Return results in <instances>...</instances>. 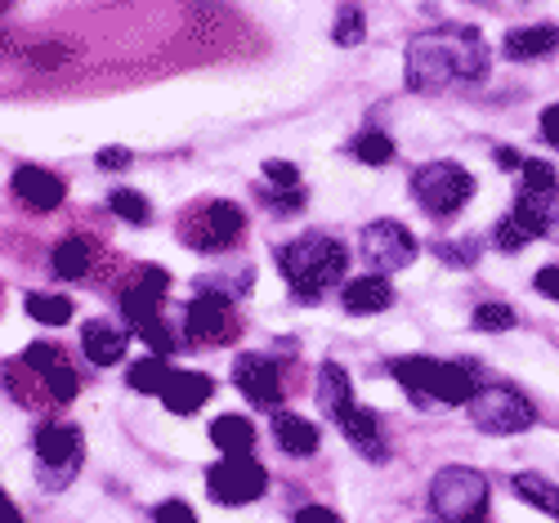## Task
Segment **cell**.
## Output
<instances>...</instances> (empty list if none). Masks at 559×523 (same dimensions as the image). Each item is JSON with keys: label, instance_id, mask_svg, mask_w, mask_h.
I'll use <instances>...</instances> for the list:
<instances>
[{"label": "cell", "instance_id": "obj_1", "mask_svg": "<svg viewBox=\"0 0 559 523\" xmlns=\"http://www.w3.org/2000/svg\"><path fill=\"white\" fill-rule=\"evenodd\" d=\"M488 76V50L479 27L456 32H421L407 50V85L416 94H435L452 81H484Z\"/></svg>", "mask_w": 559, "mask_h": 523}, {"label": "cell", "instance_id": "obj_2", "mask_svg": "<svg viewBox=\"0 0 559 523\" xmlns=\"http://www.w3.org/2000/svg\"><path fill=\"white\" fill-rule=\"evenodd\" d=\"M277 264H283V277L292 282L296 300H300V305H318V300L345 277L349 255H345V247L336 242V237H328V233H305V237H296L292 247L277 251Z\"/></svg>", "mask_w": 559, "mask_h": 523}, {"label": "cell", "instance_id": "obj_3", "mask_svg": "<svg viewBox=\"0 0 559 523\" xmlns=\"http://www.w3.org/2000/svg\"><path fill=\"white\" fill-rule=\"evenodd\" d=\"M399 376V385H407L416 399H435V403H452L465 407L479 390H475V376L471 367L461 362H435V358H399L390 367Z\"/></svg>", "mask_w": 559, "mask_h": 523}, {"label": "cell", "instance_id": "obj_4", "mask_svg": "<svg viewBox=\"0 0 559 523\" xmlns=\"http://www.w3.org/2000/svg\"><path fill=\"white\" fill-rule=\"evenodd\" d=\"M430 510L439 523H484L488 479L471 465H448L430 484Z\"/></svg>", "mask_w": 559, "mask_h": 523}, {"label": "cell", "instance_id": "obj_5", "mask_svg": "<svg viewBox=\"0 0 559 523\" xmlns=\"http://www.w3.org/2000/svg\"><path fill=\"white\" fill-rule=\"evenodd\" d=\"M412 198L426 215L448 219L475 198V175L456 162H430L412 175Z\"/></svg>", "mask_w": 559, "mask_h": 523}, {"label": "cell", "instance_id": "obj_6", "mask_svg": "<svg viewBox=\"0 0 559 523\" xmlns=\"http://www.w3.org/2000/svg\"><path fill=\"white\" fill-rule=\"evenodd\" d=\"M242 211L233 206V202H202L198 211H189L179 219V242L183 247H193V251H206V255H215V251H224V247H233L242 237Z\"/></svg>", "mask_w": 559, "mask_h": 523}, {"label": "cell", "instance_id": "obj_7", "mask_svg": "<svg viewBox=\"0 0 559 523\" xmlns=\"http://www.w3.org/2000/svg\"><path fill=\"white\" fill-rule=\"evenodd\" d=\"M465 407H471V420L479 425L484 435H524L528 425L537 420L533 403L520 390H510V385H488Z\"/></svg>", "mask_w": 559, "mask_h": 523}, {"label": "cell", "instance_id": "obj_8", "mask_svg": "<svg viewBox=\"0 0 559 523\" xmlns=\"http://www.w3.org/2000/svg\"><path fill=\"white\" fill-rule=\"evenodd\" d=\"M36 461H40V488H68L81 465V430L76 425H45L36 435Z\"/></svg>", "mask_w": 559, "mask_h": 523}, {"label": "cell", "instance_id": "obj_9", "mask_svg": "<svg viewBox=\"0 0 559 523\" xmlns=\"http://www.w3.org/2000/svg\"><path fill=\"white\" fill-rule=\"evenodd\" d=\"M264 488H269V474L251 456H224L219 465L206 469V492L215 506H247L264 497Z\"/></svg>", "mask_w": 559, "mask_h": 523}, {"label": "cell", "instance_id": "obj_10", "mask_svg": "<svg viewBox=\"0 0 559 523\" xmlns=\"http://www.w3.org/2000/svg\"><path fill=\"white\" fill-rule=\"evenodd\" d=\"M358 247H362V260L377 273H399V269H407L416 260V237L399 219L367 224L362 237H358Z\"/></svg>", "mask_w": 559, "mask_h": 523}, {"label": "cell", "instance_id": "obj_11", "mask_svg": "<svg viewBox=\"0 0 559 523\" xmlns=\"http://www.w3.org/2000/svg\"><path fill=\"white\" fill-rule=\"evenodd\" d=\"M183 326H189V336L202 341V345H228L233 341V313H228V300L224 296H198L189 300L183 309Z\"/></svg>", "mask_w": 559, "mask_h": 523}, {"label": "cell", "instance_id": "obj_12", "mask_svg": "<svg viewBox=\"0 0 559 523\" xmlns=\"http://www.w3.org/2000/svg\"><path fill=\"white\" fill-rule=\"evenodd\" d=\"M233 380H238V390L260 407L283 403V376H277V367L269 358H260V354H242L238 367H233Z\"/></svg>", "mask_w": 559, "mask_h": 523}, {"label": "cell", "instance_id": "obj_13", "mask_svg": "<svg viewBox=\"0 0 559 523\" xmlns=\"http://www.w3.org/2000/svg\"><path fill=\"white\" fill-rule=\"evenodd\" d=\"M14 193H19V202L32 206V211H59L68 188H63V179L50 175V170H40V166H19V170H14Z\"/></svg>", "mask_w": 559, "mask_h": 523}, {"label": "cell", "instance_id": "obj_14", "mask_svg": "<svg viewBox=\"0 0 559 523\" xmlns=\"http://www.w3.org/2000/svg\"><path fill=\"white\" fill-rule=\"evenodd\" d=\"M211 380L202 376V371H170V380H166V390H162V403L175 412V416H193V412H202L206 407V399H211Z\"/></svg>", "mask_w": 559, "mask_h": 523}, {"label": "cell", "instance_id": "obj_15", "mask_svg": "<svg viewBox=\"0 0 559 523\" xmlns=\"http://www.w3.org/2000/svg\"><path fill=\"white\" fill-rule=\"evenodd\" d=\"M341 305L349 309V313H385L390 305H394V287L385 282V273H367V277H354L349 287H345V296H341Z\"/></svg>", "mask_w": 559, "mask_h": 523}, {"label": "cell", "instance_id": "obj_16", "mask_svg": "<svg viewBox=\"0 0 559 523\" xmlns=\"http://www.w3.org/2000/svg\"><path fill=\"white\" fill-rule=\"evenodd\" d=\"M81 345H85V358L95 367H112L126 354V336L112 322H85L81 326Z\"/></svg>", "mask_w": 559, "mask_h": 523}, {"label": "cell", "instance_id": "obj_17", "mask_svg": "<svg viewBox=\"0 0 559 523\" xmlns=\"http://www.w3.org/2000/svg\"><path fill=\"white\" fill-rule=\"evenodd\" d=\"M273 439H277V448L292 452V456H313L318 452V430L305 416H296V412H277L273 416Z\"/></svg>", "mask_w": 559, "mask_h": 523}, {"label": "cell", "instance_id": "obj_18", "mask_svg": "<svg viewBox=\"0 0 559 523\" xmlns=\"http://www.w3.org/2000/svg\"><path fill=\"white\" fill-rule=\"evenodd\" d=\"M318 407L328 412V416H336V420L354 407V399H349V376H345L341 362H322V367H318Z\"/></svg>", "mask_w": 559, "mask_h": 523}, {"label": "cell", "instance_id": "obj_19", "mask_svg": "<svg viewBox=\"0 0 559 523\" xmlns=\"http://www.w3.org/2000/svg\"><path fill=\"white\" fill-rule=\"evenodd\" d=\"M341 430H345V439L362 452V456H377V461H385V448H381V425H377V416H371L367 407H349L341 420Z\"/></svg>", "mask_w": 559, "mask_h": 523}, {"label": "cell", "instance_id": "obj_20", "mask_svg": "<svg viewBox=\"0 0 559 523\" xmlns=\"http://www.w3.org/2000/svg\"><path fill=\"white\" fill-rule=\"evenodd\" d=\"M211 443H215L224 456H251L255 425L242 420V416H219V420H211Z\"/></svg>", "mask_w": 559, "mask_h": 523}, {"label": "cell", "instance_id": "obj_21", "mask_svg": "<svg viewBox=\"0 0 559 523\" xmlns=\"http://www.w3.org/2000/svg\"><path fill=\"white\" fill-rule=\"evenodd\" d=\"M555 45H559V27H520L506 36V55L528 63V59H546Z\"/></svg>", "mask_w": 559, "mask_h": 523}, {"label": "cell", "instance_id": "obj_22", "mask_svg": "<svg viewBox=\"0 0 559 523\" xmlns=\"http://www.w3.org/2000/svg\"><path fill=\"white\" fill-rule=\"evenodd\" d=\"M157 309H162V287H153V282L139 277V287H130L121 296V313L130 326H144V322H157Z\"/></svg>", "mask_w": 559, "mask_h": 523}, {"label": "cell", "instance_id": "obj_23", "mask_svg": "<svg viewBox=\"0 0 559 523\" xmlns=\"http://www.w3.org/2000/svg\"><path fill=\"white\" fill-rule=\"evenodd\" d=\"M528 237H550V193H524L510 211Z\"/></svg>", "mask_w": 559, "mask_h": 523}, {"label": "cell", "instance_id": "obj_24", "mask_svg": "<svg viewBox=\"0 0 559 523\" xmlns=\"http://www.w3.org/2000/svg\"><path fill=\"white\" fill-rule=\"evenodd\" d=\"M90 260H95V251H90V242H81V237H68V242L55 247V273L76 282L90 273Z\"/></svg>", "mask_w": 559, "mask_h": 523}, {"label": "cell", "instance_id": "obj_25", "mask_svg": "<svg viewBox=\"0 0 559 523\" xmlns=\"http://www.w3.org/2000/svg\"><path fill=\"white\" fill-rule=\"evenodd\" d=\"M170 371H175V367H166V358L153 354V358H144V362H134V367L126 371V380H130V390H139V394H162L166 380H170Z\"/></svg>", "mask_w": 559, "mask_h": 523}, {"label": "cell", "instance_id": "obj_26", "mask_svg": "<svg viewBox=\"0 0 559 523\" xmlns=\"http://www.w3.org/2000/svg\"><path fill=\"white\" fill-rule=\"evenodd\" d=\"M515 492H520L528 506H537V510H546V514H559V488L546 484L542 474H520V479H515Z\"/></svg>", "mask_w": 559, "mask_h": 523}, {"label": "cell", "instance_id": "obj_27", "mask_svg": "<svg viewBox=\"0 0 559 523\" xmlns=\"http://www.w3.org/2000/svg\"><path fill=\"white\" fill-rule=\"evenodd\" d=\"M362 166H385L390 157H394V144H390V139L381 134V130H362L358 139H354V148H349Z\"/></svg>", "mask_w": 559, "mask_h": 523}, {"label": "cell", "instance_id": "obj_28", "mask_svg": "<svg viewBox=\"0 0 559 523\" xmlns=\"http://www.w3.org/2000/svg\"><path fill=\"white\" fill-rule=\"evenodd\" d=\"M27 313L36 322H45V326H63V322H72V300H63V296H27Z\"/></svg>", "mask_w": 559, "mask_h": 523}, {"label": "cell", "instance_id": "obj_29", "mask_svg": "<svg viewBox=\"0 0 559 523\" xmlns=\"http://www.w3.org/2000/svg\"><path fill=\"white\" fill-rule=\"evenodd\" d=\"M40 380H45V390H50L59 403H72V399H76V371H72V362H68V358H63L59 367H50Z\"/></svg>", "mask_w": 559, "mask_h": 523}, {"label": "cell", "instance_id": "obj_30", "mask_svg": "<svg viewBox=\"0 0 559 523\" xmlns=\"http://www.w3.org/2000/svg\"><path fill=\"white\" fill-rule=\"evenodd\" d=\"M108 206H112L121 219H130V224H144V219H148V202L139 198V193H130V188H117V193L108 198Z\"/></svg>", "mask_w": 559, "mask_h": 523}, {"label": "cell", "instance_id": "obj_31", "mask_svg": "<svg viewBox=\"0 0 559 523\" xmlns=\"http://www.w3.org/2000/svg\"><path fill=\"white\" fill-rule=\"evenodd\" d=\"M475 326H484V331H510V326H515V309H510V305H479L475 309Z\"/></svg>", "mask_w": 559, "mask_h": 523}, {"label": "cell", "instance_id": "obj_32", "mask_svg": "<svg viewBox=\"0 0 559 523\" xmlns=\"http://www.w3.org/2000/svg\"><path fill=\"white\" fill-rule=\"evenodd\" d=\"M555 188V170L546 162H524V193H550Z\"/></svg>", "mask_w": 559, "mask_h": 523}, {"label": "cell", "instance_id": "obj_33", "mask_svg": "<svg viewBox=\"0 0 559 523\" xmlns=\"http://www.w3.org/2000/svg\"><path fill=\"white\" fill-rule=\"evenodd\" d=\"M524 242H528V233L520 228V219L506 215V219L497 224V247H501V251H524Z\"/></svg>", "mask_w": 559, "mask_h": 523}, {"label": "cell", "instance_id": "obj_34", "mask_svg": "<svg viewBox=\"0 0 559 523\" xmlns=\"http://www.w3.org/2000/svg\"><path fill=\"white\" fill-rule=\"evenodd\" d=\"M435 251H439L452 269H471V264H475V255H479V251H475V242H439Z\"/></svg>", "mask_w": 559, "mask_h": 523}, {"label": "cell", "instance_id": "obj_35", "mask_svg": "<svg viewBox=\"0 0 559 523\" xmlns=\"http://www.w3.org/2000/svg\"><path fill=\"white\" fill-rule=\"evenodd\" d=\"M23 362L36 371V376H45V371H50V367H59L63 362V354L55 349V345H32L27 354H23Z\"/></svg>", "mask_w": 559, "mask_h": 523}, {"label": "cell", "instance_id": "obj_36", "mask_svg": "<svg viewBox=\"0 0 559 523\" xmlns=\"http://www.w3.org/2000/svg\"><path fill=\"white\" fill-rule=\"evenodd\" d=\"M139 331V341H148V349H157L162 358L175 349V341H170V331L162 326V322H144V326H134Z\"/></svg>", "mask_w": 559, "mask_h": 523}, {"label": "cell", "instance_id": "obj_37", "mask_svg": "<svg viewBox=\"0 0 559 523\" xmlns=\"http://www.w3.org/2000/svg\"><path fill=\"white\" fill-rule=\"evenodd\" d=\"M153 519H157V523H198V514H193L189 501H162V506L153 510Z\"/></svg>", "mask_w": 559, "mask_h": 523}, {"label": "cell", "instance_id": "obj_38", "mask_svg": "<svg viewBox=\"0 0 559 523\" xmlns=\"http://www.w3.org/2000/svg\"><path fill=\"white\" fill-rule=\"evenodd\" d=\"M341 45H358L362 40V14L358 10H341V23H336V32H332Z\"/></svg>", "mask_w": 559, "mask_h": 523}, {"label": "cell", "instance_id": "obj_39", "mask_svg": "<svg viewBox=\"0 0 559 523\" xmlns=\"http://www.w3.org/2000/svg\"><path fill=\"white\" fill-rule=\"evenodd\" d=\"M269 206H277V211H300L305 206V193L300 188H269Z\"/></svg>", "mask_w": 559, "mask_h": 523}, {"label": "cell", "instance_id": "obj_40", "mask_svg": "<svg viewBox=\"0 0 559 523\" xmlns=\"http://www.w3.org/2000/svg\"><path fill=\"white\" fill-rule=\"evenodd\" d=\"M27 59H32L36 68H59V63H68L72 55L63 50V45H36V50H32Z\"/></svg>", "mask_w": 559, "mask_h": 523}, {"label": "cell", "instance_id": "obj_41", "mask_svg": "<svg viewBox=\"0 0 559 523\" xmlns=\"http://www.w3.org/2000/svg\"><path fill=\"white\" fill-rule=\"evenodd\" d=\"M264 175H269L277 188H300V170H296L292 162H269Z\"/></svg>", "mask_w": 559, "mask_h": 523}, {"label": "cell", "instance_id": "obj_42", "mask_svg": "<svg viewBox=\"0 0 559 523\" xmlns=\"http://www.w3.org/2000/svg\"><path fill=\"white\" fill-rule=\"evenodd\" d=\"M537 292H542L546 300H555V305H559V264H550V269H542V273H537Z\"/></svg>", "mask_w": 559, "mask_h": 523}, {"label": "cell", "instance_id": "obj_43", "mask_svg": "<svg viewBox=\"0 0 559 523\" xmlns=\"http://www.w3.org/2000/svg\"><path fill=\"white\" fill-rule=\"evenodd\" d=\"M296 523H341V514L328 506H305V510H296Z\"/></svg>", "mask_w": 559, "mask_h": 523}, {"label": "cell", "instance_id": "obj_44", "mask_svg": "<svg viewBox=\"0 0 559 523\" xmlns=\"http://www.w3.org/2000/svg\"><path fill=\"white\" fill-rule=\"evenodd\" d=\"M542 139L559 148V104H550V108L542 112Z\"/></svg>", "mask_w": 559, "mask_h": 523}, {"label": "cell", "instance_id": "obj_45", "mask_svg": "<svg viewBox=\"0 0 559 523\" xmlns=\"http://www.w3.org/2000/svg\"><path fill=\"white\" fill-rule=\"evenodd\" d=\"M99 166H104V170H121V166H130V153H126V148H104V153H99Z\"/></svg>", "mask_w": 559, "mask_h": 523}, {"label": "cell", "instance_id": "obj_46", "mask_svg": "<svg viewBox=\"0 0 559 523\" xmlns=\"http://www.w3.org/2000/svg\"><path fill=\"white\" fill-rule=\"evenodd\" d=\"M497 166L501 170H524V157L515 148H497Z\"/></svg>", "mask_w": 559, "mask_h": 523}, {"label": "cell", "instance_id": "obj_47", "mask_svg": "<svg viewBox=\"0 0 559 523\" xmlns=\"http://www.w3.org/2000/svg\"><path fill=\"white\" fill-rule=\"evenodd\" d=\"M0 523H23V514H19V506L10 501V492L0 497Z\"/></svg>", "mask_w": 559, "mask_h": 523}, {"label": "cell", "instance_id": "obj_48", "mask_svg": "<svg viewBox=\"0 0 559 523\" xmlns=\"http://www.w3.org/2000/svg\"><path fill=\"white\" fill-rule=\"evenodd\" d=\"M550 237H559V198L550 193Z\"/></svg>", "mask_w": 559, "mask_h": 523}, {"label": "cell", "instance_id": "obj_49", "mask_svg": "<svg viewBox=\"0 0 559 523\" xmlns=\"http://www.w3.org/2000/svg\"><path fill=\"white\" fill-rule=\"evenodd\" d=\"M435 523H439V519H435Z\"/></svg>", "mask_w": 559, "mask_h": 523}]
</instances>
